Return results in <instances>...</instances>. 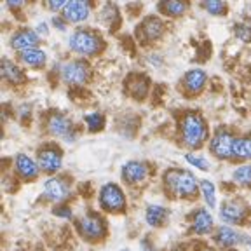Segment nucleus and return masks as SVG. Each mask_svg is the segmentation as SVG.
Instances as JSON below:
<instances>
[{
    "mask_svg": "<svg viewBox=\"0 0 251 251\" xmlns=\"http://www.w3.org/2000/svg\"><path fill=\"white\" fill-rule=\"evenodd\" d=\"M77 228L84 239L89 243L101 241L106 235V225L105 220L98 213H86L77 220Z\"/></svg>",
    "mask_w": 251,
    "mask_h": 251,
    "instance_id": "4",
    "label": "nucleus"
},
{
    "mask_svg": "<svg viewBox=\"0 0 251 251\" xmlns=\"http://www.w3.org/2000/svg\"><path fill=\"white\" fill-rule=\"evenodd\" d=\"M175 251H183V250H175Z\"/></svg>",
    "mask_w": 251,
    "mask_h": 251,
    "instance_id": "36",
    "label": "nucleus"
},
{
    "mask_svg": "<svg viewBox=\"0 0 251 251\" xmlns=\"http://www.w3.org/2000/svg\"><path fill=\"white\" fill-rule=\"evenodd\" d=\"M168 218V209L164 206H159V204H152L147 208L145 213V220L150 227H162Z\"/></svg>",
    "mask_w": 251,
    "mask_h": 251,
    "instance_id": "20",
    "label": "nucleus"
},
{
    "mask_svg": "<svg viewBox=\"0 0 251 251\" xmlns=\"http://www.w3.org/2000/svg\"><path fill=\"white\" fill-rule=\"evenodd\" d=\"M162 33H164V23L155 16L145 18L138 26V39L143 42H153V40L161 39Z\"/></svg>",
    "mask_w": 251,
    "mask_h": 251,
    "instance_id": "11",
    "label": "nucleus"
},
{
    "mask_svg": "<svg viewBox=\"0 0 251 251\" xmlns=\"http://www.w3.org/2000/svg\"><path fill=\"white\" fill-rule=\"evenodd\" d=\"M187 161L188 164L196 166L201 171H209V162L204 159L202 155H196V153H187Z\"/></svg>",
    "mask_w": 251,
    "mask_h": 251,
    "instance_id": "29",
    "label": "nucleus"
},
{
    "mask_svg": "<svg viewBox=\"0 0 251 251\" xmlns=\"http://www.w3.org/2000/svg\"><path fill=\"white\" fill-rule=\"evenodd\" d=\"M89 77H91V68L84 59L68 61L61 68L63 82L68 84V86H82V84H86L89 80Z\"/></svg>",
    "mask_w": 251,
    "mask_h": 251,
    "instance_id": "6",
    "label": "nucleus"
},
{
    "mask_svg": "<svg viewBox=\"0 0 251 251\" xmlns=\"http://www.w3.org/2000/svg\"><path fill=\"white\" fill-rule=\"evenodd\" d=\"M213 227V216L204 208L196 209L192 215V232L196 234H208Z\"/></svg>",
    "mask_w": 251,
    "mask_h": 251,
    "instance_id": "19",
    "label": "nucleus"
},
{
    "mask_svg": "<svg viewBox=\"0 0 251 251\" xmlns=\"http://www.w3.org/2000/svg\"><path fill=\"white\" fill-rule=\"evenodd\" d=\"M204 9L213 16H222L227 12V4L220 2V0H208V2H204Z\"/></svg>",
    "mask_w": 251,
    "mask_h": 251,
    "instance_id": "28",
    "label": "nucleus"
},
{
    "mask_svg": "<svg viewBox=\"0 0 251 251\" xmlns=\"http://www.w3.org/2000/svg\"><path fill=\"white\" fill-rule=\"evenodd\" d=\"M164 185L168 192L180 199H194L197 196V180L190 171L173 168L164 173Z\"/></svg>",
    "mask_w": 251,
    "mask_h": 251,
    "instance_id": "1",
    "label": "nucleus"
},
{
    "mask_svg": "<svg viewBox=\"0 0 251 251\" xmlns=\"http://www.w3.org/2000/svg\"><path fill=\"white\" fill-rule=\"evenodd\" d=\"M215 241H216V244H220L222 248H230V246H235V244H239L241 241H243V235L237 230H234L232 227L222 225V227L216 230Z\"/></svg>",
    "mask_w": 251,
    "mask_h": 251,
    "instance_id": "18",
    "label": "nucleus"
},
{
    "mask_svg": "<svg viewBox=\"0 0 251 251\" xmlns=\"http://www.w3.org/2000/svg\"><path fill=\"white\" fill-rule=\"evenodd\" d=\"M234 140H235V136H232L230 131L220 127V129L211 136V141H209V152H211L216 159H230L232 149H234Z\"/></svg>",
    "mask_w": 251,
    "mask_h": 251,
    "instance_id": "7",
    "label": "nucleus"
},
{
    "mask_svg": "<svg viewBox=\"0 0 251 251\" xmlns=\"http://www.w3.org/2000/svg\"><path fill=\"white\" fill-rule=\"evenodd\" d=\"M44 194L47 196V199L54 201V202H63L70 194V185H68L67 178L52 176L44 181Z\"/></svg>",
    "mask_w": 251,
    "mask_h": 251,
    "instance_id": "10",
    "label": "nucleus"
},
{
    "mask_svg": "<svg viewBox=\"0 0 251 251\" xmlns=\"http://www.w3.org/2000/svg\"><path fill=\"white\" fill-rule=\"evenodd\" d=\"M52 23H54V26H56V28H59V30H61V31L67 30V25H65V21H63V18H59V16H58V18H54V20H52Z\"/></svg>",
    "mask_w": 251,
    "mask_h": 251,
    "instance_id": "33",
    "label": "nucleus"
},
{
    "mask_svg": "<svg viewBox=\"0 0 251 251\" xmlns=\"http://www.w3.org/2000/svg\"><path fill=\"white\" fill-rule=\"evenodd\" d=\"M91 12V5L82 0H74V2H67L65 9H63V20L68 23H80V21L87 20Z\"/></svg>",
    "mask_w": 251,
    "mask_h": 251,
    "instance_id": "13",
    "label": "nucleus"
},
{
    "mask_svg": "<svg viewBox=\"0 0 251 251\" xmlns=\"http://www.w3.org/2000/svg\"><path fill=\"white\" fill-rule=\"evenodd\" d=\"M16 171L25 180H35L40 173V166L31 157L20 153V155L16 157Z\"/></svg>",
    "mask_w": 251,
    "mask_h": 251,
    "instance_id": "16",
    "label": "nucleus"
},
{
    "mask_svg": "<svg viewBox=\"0 0 251 251\" xmlns=\"http://www.w3.org/2000/svg\"><path fill=\"white\" fill-rule=\"evenodd\" d=\"M232 178H234L235 183L243 185V187H248V185H251V164L239 166V168L234 171Z\"/></svg>",
    "mask_w": 251,
    "mask_h": 251,
    "instance_id": "25",
    "label": "nucleus"
},
{
    "mask_svg": "<svg viewBox=\"0 0 251 251\" xmlns=\"http://www.w3.org/2000/svg\"><path fill=\"white\" fill-rule=\"evenodd\" d=\"M181 141L188 149H199L208 140V126L202 115L197 112H187L180 121Z\"/></svg>",
    "mask_w": 251,
    "mask_h": 251,
    "instance_id": "2",
    "label": "nucleus"
},
{
    "mask_svg": "<svg viewBox=\"0 0 251 251\" xmlns=\"http://www.w3.org/2000/svg\"><path fill=\"white\" fill-rule=\"evenodd\" d=\"M149 176V166L140 161H129L126 162L122 168V178L131 185H140Z\"/></svg>",
    "mask_w": 251,
    "mask_h": 251,
    "instance_id": "14",
    "label": "nucleus"
},
{
    "mask_svg": "<svg viewBox=\"0 0 251 251\" xmlns=\"http://www.w3.org/2000/svg\"><path fill=\"white\" fill-rule=\"evenodd\" d=\"M47 129L63 140H74V124L63 114H52L47 119Z\"/></svg>",
    "mask_w": 251,
    "mask_h": 251,
    "instance_id": "12",
    "label": "nucleus"
},
{
    "mask_svg": "<svg viewBox=\"0 0 251 251\" xmlns=\"http://www.w3.org/2000/svg\"><path fill=\"white\" fill-rule=\"evenodd\" d=\"M20 59L28 67H42L46 63V52L40 51L39 47H35V49H28V51L20 52Z\"/></svg>",
    "mask_w": 251,
    "mask_h": 251,
    "instance_id": "23",
    "label": "nucleus"
},
{
    "mask_svg": "<svg viewBox=\"0 0 251 251\" xmlns=\"http://www.w3.org/2000/svg\"><path fill=\"white\" fill-rule=\"evenodd\" d=\"M2 77L9 80L11 84H20L25 80V75L21 68L16 63L9 61V59H2Z\"/></svg>",
    "mask_w": 251,
    "mask_h": 251,
    "instance_id": "22",
    "label": "nucleus"
},
{
    "mask_svg": "<svg viewBox=\"0 0 251 251\" xmlns=\"http://www.w3.org/2000/svg\"><path fill=\"white\" fill-rule=\"evenodd\" d=\"M248 215H250L248 204L239 199L224 201L222 208H220V216L227 224H243L244 220L248 218Z\"/></svg>",
    "mask_w": 251,
    "mask_h": 251,
    "instance_id": "8",
    "label": "nucleus"
},
{
    "mask_svg": "<svg viewBox=\"0 0 251 251\" xmlns=\"http://www.w3.org/2000/svg\"><path fill=\"white\" fill-rule=\"evenodd\" d=\"M199 185H201V192H202V196H204V201H206V204H208V206H211V208H215V206H216L215 185H213L209 180H202V181H199Z\"/></svg>",
    "mask_w": 251,
    "mask_h": 251,
    "instance_id": "26",
    "label": "nucleus"
},
{
    "mask_svg": "<svg viewBox=\"0 0 251 251\" xmlns=\"http://www.w3.org/2000/svg\"><path fill=\"white\" fill-rule=\"evenodd\" d=\"M84 122L87 124L89 131H100V129H103V126H105V117H103V114H100V112H93V114L84 115Z\"/></svg>",
    "mask_w": 251,
    "mask_h": 251,
    "instance_id": "27",
    "label": "nucleus"
},
{
    "mask_svg": "<svg viewBox=\"0 0 251 251\" xmlns=\"http://www.w3.org/2000/svg\"><path fill=\"white\" fill-rule=\"evenodd\" d=\"M122 251H129V250H122Z\"/></svg>",
    "mask_w": 251,
    "mask_h": 251,
    "instance_id": "37",
    "label": "nucleus"
},
{
    "mask_svg": "<svg viewBox=\"0 0 251 251\" xmlns=\"http://www.w3.org/2000/svg\"><path fill=\"white\" fill-rule=\"evenodd\" d=\"M65 5H67V0H51V2H49V7H51L52 11H63Z\"/></svg>",
    "mask_w": 251,
    "mask_h": 251,
    "instance_id": "32",
    "label": "nucleus"
},
{
    "mask_svg": "<svg viewBox=\"0 0 251 251\" xmlns=\"http://www.w3.org/2000/svg\"><path fill=\"white\" fill-rule=\"evenodd\" d=\"M70 49L82 56H96L103 49V37L93 28H78L70 37Z\"/></svg>",
    "mask_w": 251,
    "mask_h": 251,
    "instance_id": "3",
    "label": "nucleus"
},
{
    "mask_svg": "<svg viewBox=\"0 0 251 251\" xmlns=\"http://www.w3.org/2000/svg\"><path fill=\"white\" fill-rule=\"evenodd\" d=\"M206 78L208 77H206L204 70H201V68H192V70H188L183 77L185 91L190 94L201 93V91L204 89V86H206Z\"/></svg>",
    "mask_w": 251,
    "mask_h": 251,
    "instance_id": "17",
    "label": "nucleus"
},
{
    "mask_svg": "<svg viewBox=\"0 0 251 251\" xmlns=\"http://www.w3.org/2000/svg\"><path fill=\"white\" fill-rule=\"evenodd\" d=\"M37 44H39V35L37 31L28 30V28H21L20 31H16L11 39V46L16 51H28V49H35Z\"/></svg>",
    "mask_w": 251,
    "mask_h": 251,
    "instance_id": "15",
    "label": "nucleus"
},
{
    "mask_svg": "<svg viewBox=\"0 0 251 251\" xmlns=\"http://www.w3.org/2000/svg\"><path fill=\"white\" fill-rule=\"evenodd\" d=\"M232 157H235V159H251V134L235 138Z\"/></svg>",
    "mask_w": 251,
    "mask_h": 251,
    "instance_id": "21",
    "label": "nucleus"
},
{
    "mask_svg": "<svg viewBox=\"0 0 251 251\" xmlns=\"http://www.w3.org/2000/svg\"><path fill=\"white\" fill-rule=\"evenodd\" d=\"M49 31H47V25L46 23H40L39 26H37V35H44L46 37Z\"/></svg>",
    "mask_w": 251,
    "mask_h": 251,
    "instance_id": "34",
    "label": "nucleus"
},
{
    "mask_svg": "<svg viewBox=\"0 0 251 251\" xmlns=\"http://www.w3.org/2000/svg\"><path fill=\"white\" fill-rule=\"evenodd\" d=\"M37 159H39L40 169L46 173H56L63 164L61 150L56 145H52V143L44 145L42 149L39 150V153H37Z\"/></svg>",
    "mask_w": 251,
    "mask_h": 251,
    "instance_id": "9",
    "label": "nucleus"
},
{
    "mask_svg": "<svg viewBox=\"0 0 251 251\" xmlns=\"http://www.w3.org/2000/svg\"><path fill=\"white\" fill-rule=\"evenodd\" d=\"M56 216H63V218H72V209L68 206H56L54 208Z\"/></svg>",
    "mask_w": 251,
    "mask_h": 251,
    "instance_id": "31",
    "label": "nucleus"
},
{
    "mask_svg": "<svg viewBox=\"0 0 251 251\" xmlns=\"http://www.w3.org/2000/svg\"><path fill=\"white\" fill-rule=\"evenodd\" d=\"M140 246H141V250H143V251H153V250H152V246H150L149 241H143V243H141Z\"/></svg>",
    "mask_w": 251,
    "mask_h": 251,
    "instance_id": "35",
    "label": "nucleus"
},
{
    "mask_svg": "<svg viewBox=\"0 0 251 251\" xmlns=\"http://www.w3.org/2000/svg\"><path fill=\"white\" fill-rule=\"evenodd\" d=\"M100 206L108 213H122L126 209V196L115 183H105L100 190Z\"/></svg>",
    "mask_w": 251,
    "mask_h": 251,
    "instance_id": "5",
    "label": "nucleus"
},
{
    "mask_svg": "<svg viewBox=\"0 0 251 251\" xmlns=\"http://www.w3.org/2000/svg\"><path fill=\"white\" fill-rule=\"evenodd\" d=\"M159 9H161L162 14L178 18V16H181L187 11V4H185V2H162V4L159 5Z\"/></svg>",
    "mask_w": 251,
    "mask_h": 251,
    "instance_id": "24",
    "label": "nucleus"
},
{
    "mask_svg": "<svg viewBox=\"0 0 251 251\" xmlns=\"http://www.w3.org/2000/svg\"><path fill=\"white\" fill-rule=\"evenodd\" d=\"M235 30H237V35L241 37L243 40H251V28L250 26H244V25H237L235 26Z\"/></svg>",
    "mask_w": 251,
    "mask_h": 251,
    "instance_id": "30",
    "label": "nucleus"
}]
</instances>
